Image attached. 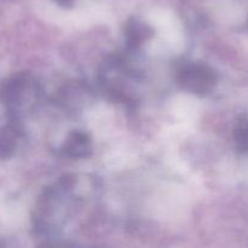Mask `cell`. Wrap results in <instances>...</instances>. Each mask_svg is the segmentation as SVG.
I'll use <instances>...</instances> for the list:
<instances>
[{
  "mask_svg": "<svg viewBox=\"0 0 248 248\" xmlns=\"http://www.w3.org/2000/svg\"><path fill=\"white\" fill-rule=\"evenodd\" d=\"M178 82L191 93H208L217 84V75L211 67L200 63H191L182 67L178 73Z\"/></svg>",
  "mask_w": 248,
  "mask_h": 248,
  "instance_id": "7a4b0ae2",
  "label": "cell"
},
{
  "mask_svg": "<svg viewBox=\"0 0 248 248\" xmlns=\"http://www.w3.org/2000/svg\"><path fill=\"white\" fill-rule=\"evenodd\" d=\"M235 143L240 152L248 153V118L242 119L235 128Z\"/></svg>",
  "mask_w": 248,
  "mask_h": 248,
  "instance_id": "5b68a950",
  "label": "cell"
},
{
  "mask_svg": "<svg viewBox=\"0 0 248 248\" xmlns=\"http://www.w3.org/2000/svg\"><path fill=\"white\" fill-rule=\"evenodd\" d=\"M21 128L16 120L0 127V157L5 159L14 154L18 148Z\"/></svg>",
  "mask_w": 248,
  "mask_h": 248,
  "instance_id": "277c9868",
  "label": "cell"
},
{
  "mask_svg": "<svg viewBox=\"0 0 248 248\" xmlns=\"http://www.w3.org/2000/svg\"><path fill=\"white\" fill-rule=\"evenodd\" d=\"M34 82L27 74H16L7 79L0 90V98L12 114L17 115L27 108L34 96Z\"/></svg>",
  "mask_w": 248,
  "mask_h": 248,
  "instance_id": "6da1fadb",
  "label": "cell"
},
{
  "mask_svg": "<svg viewBox=\"0 0 248 248\" xmlns=\"http://www.w3.org/2000/svg\"><path fill=\"white\" fill-rule=\"evenodd\" d=\"M92 144L89 136L84 132H73L67 137L63 153L72 159H82L91 153Z\"/></svg>",
  "mask_w": 248,
  "mask_h": 248,
  "instance_id": "3957f363",
  "label": "cell"
}]
</instances>
